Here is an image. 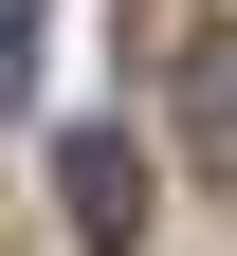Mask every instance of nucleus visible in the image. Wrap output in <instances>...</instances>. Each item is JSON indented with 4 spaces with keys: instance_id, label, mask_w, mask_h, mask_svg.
I'll return each mask as SVG.
<instances>
[{
    "instance_id": "obj_1",
    "label": "nucleus",
    "mask_w": 237,
    "mask_h": 256,
    "mask_svg": "<svg viewBox=\"0 0 237 256\" xmlns=\"http://www.w3.org/2000/svg\"><path fill=\"white\" fill-rule=\"evenodd\" d=\"M55 202H73L91 256H146V146L128 128H55Z\"/></svg>"
},
{
    "instance_id": "obj_2",
    "label": "nucleus",
    "mask_w": 237,
    "mask_h": 256,
    "mask_svg": "<svg viewBox=\"0 0 237 256\" xmlns=\"http://www.w3.org/2000/svg\"><path fill=\"white\" fill-rule=\"evenodd\" d=\"M164 92H183V146H201V165L237 183V18H201V37H183V74H164Z\"/></svg>"
},
{
    "instance_id": "obj_3",
    "label": "nucleus",
    "mask_w": 237,
    "mask_h": 256,
    "mask_svg": "<svg viewBox=\"0 0 237 256\" xmlns=\"http://www.w3.org/2000/svg\"><path fill=\"white\" fill-rule=\"evenodd\" d=\"M37 18H55V0H0V110L37 92Z\"/></svg>"
}]
</instances>
